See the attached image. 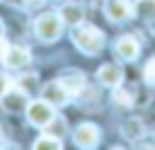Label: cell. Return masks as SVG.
Segmentation results:
<instances>
[{"mask_svg": "<svg viewBox=\"0 0 155 150\" xmlns=\"http://www.w3.org/2000/svg\"><path fill=\"white\" fill-rule=\"evenodd\" d=\"M73 44L78 46V51H82L85 56H97L104 48V31L92 27V24H75L70 31Z\"/></svg>", "mask_w": 155, "mask_h": 150, "instance_id": "6da1fadb", "label": "cell"}, {"mask_svg": "<svg viewBox=\"0 0 155 150\" xmlns=\"http://www.w3.org/2000/svg\"><path fill=\"white\" fill-rule=\"evenodd\" d=\"M34 34H36V39L44 41V44L56 41V39L63 34V19H61V15L46 12V15L36 17V22H34Z\"/></svg>", "mask_w": 155, "mask_h": 150, "instance_id": "7a4b0ae2", "label": "cell"}, {"mask_svg": "<svg viewBox=\"0 0 155 150\" xmlns=\"http://www.w3.org/2000/svg\"><path fill=\"white\" fill-rule=\"evenodd\" d=\"M24 111H27L29 123H31V126H39V128H46V123L56 116V106L48 104L46 99H34V102H29Z\"/></svg>", "mask_w": 155, "mask_h": 150, "instance_id": "3957f363", "label": "cell"}, {"mask_svg": "<svg viewBox=\"0 0 155 150\" xmlns=\"http://www.w3.org/2000/svg\"><path fill=\"white\" fill-rule=\"evenodd\" d=\"M29 104V94L17 85V87H7L2 94H0V106L7 111V114H19L24 111Z\"/></svg>", "mask_w": 155, "mask_h": 150, "instance_id": "277c9868", "label": "cell"}, {"mask_svg": "<svg viewBox=\"0 0 155 150\" xmlns=\"http://www.w3.org/2000/svg\"><path fill=\"white\" fill-rule=\"evenodd\" d=\"M99 138H102V131H99L94 123H90V121L80 123V126L73 131V140H75V145H78V148H85V150L97 148V145H99Z\"/></svg>", "mask_w": 155, "mask_h": 150, "instance_id": "5b68a950", "label": "cell"}, {"mask_svg": "<svg viewBox=\"0 0 155 150\" xmlns=\"http://www.w3.org/2000/svg\"><path fill=\"white\" fill-rule=\"evenodd\" d=\"M41 99H46L53 106H63L70 102V92L65 90V85L61 80H53V82H46L41 87Z\"/></svg>", "mask_w": 155, "mask_h": 150, "instance_id": "8992f818", "label": "cell"}, {"mask_svg": "<svg viewBox=\"0 0 155 150\" xmlns=\"http://www.w3.org/2000/svg\"><path fill=\"white\" fill-rule=\"evenodd\" d=\"M104 15H107L109 22L121 24V22H126L133 15V7H131L128 0H107L104 2Z\"/></svg>", "mask_w": 155, "mask_h": 150, "instance_id": "52a82bcc", "label": "cell"}, {"mask_svg": "<svg viewBox=\"0 0 155 150\" xmlns=\"http://www.w3.org/2000/svg\"><path fill=\"white\" fill-rule=\"evenodd\" d=\"M138 53H140V44H138L136 36H121V39L116 41V46H114V56H116L119 60H126V63L136 60Z\"/></svg>", "mask_w": 155, "mask_h": 150, "instance_id": "ba28073f", "label": "cell"}, {"mask_svg": "<svg viewBox=\"0 0 155 150\" xmlns=\"http://www.w3.org/2000/svg\"><path fill=\"white\" fill-rule=\"evenodd\" d=\"M97 80L107 87H119L124 82V68L116 65V63H104L99 70H97Z\"/></svg>", "mask_w": 155, "mask_h": 150, "instance_id": "9c48e42d", "label": "cell"}, {"mask_svg": "<svg viewBox=\"0 0 155 150\" xmlns=\"http://www.w3.org/2000/svg\"><path fill=\"white\" fill-rule=\"evenodd\" d=\"M2 60H5L7 68H24V65L31 60V53H29V48H24V46H10Z\"/></svg>", "mask_w": 155, "mask_h": 150, "instance_id": "30bf717a", "label": "cell"}, {"mask_svg": "<svg viewBox=\"0 0 155 150\" xmlns=\"http://www.w3.org/2000/svg\"><path fill=\"white\" fill-rule=\"evenodd\" d=\"M61 19H63V24H70V27H75V24H80L82 19H85V12H82V7L80 5H75V2H70V0H65V5L61 7Z\"/></svg>", "mask_w": 155, "mask_h": 150, "instance_id": "8fae6325", "label": "cell"}, {"mask_svg": "<svg viewBox=\"0 0 155 150\" xmlns=\"http://www.w3.org/2000/svg\"><path fill=\"white\" fill-rule=\"evenodd\" d=\"M63 85H65V90L70 92V97H75L82 87H85V75L80 73V70H65L61 77H58Z\"/></svg>", "mask_w": 155, "mask_h": 150, "instance_id": "7c38bea8", "label": "cell"}, {"mask_svg": "<svg viewBox=\"0 0 155 150\" xmlns=\"http://www.w3.org/2000/svg\"><path fill=\"white\" fill-rule=\"evenodd\" d=\"M133 12L143 22H155V0H136Z\"/></svg>", "mask_w": 155, "mask_h": 150, "instance_id": "4fadbf2b", "label": "cell"}, {"mask_svg": "<svg viewBox=\"0 0 155 150\" xmlns=\"http://www.w3.org/2000/svg\"><path fill=\"white\" fill-rule=\"evenodd\" d=\"M121 133H124V138L136 140V138H140V135L145 133V128H143L140 119H126V121L121 123Z\"/></svg>", "mask_w": 155, "mask_h": 150, "instance_id": "5bb4252c", "label": "cell"}, {"mask_svg": "<svg viewBox=\"0 0 155 150\" xmlns=\"http://www.w3.org/2000/svg\"><path fill=\"white\" fill-rule=\"evenodd\" d=\"M31 148H34V150H63V143H61V138L46 133V135H41L39 140H34Z\"/></svg>", "mask_w": 155, "mask_h": 150, "instance_id": "9a60e30c", "label": "cell"}, {"mask_svg": "<svg viewBox=\"0 0 155 150\" xmlns=\"http://www.w3.org/2000/svg\"><path fill=\"white\" fill-rule=\"evenodd\" d=\"M65 131H68V123H65V119H61V116H53V119L46 123V133H51V135H56V138L65 135Z\"/></svg>", "mask_w": 155, "mask_h": 150, "instance_id": "2e32d148", "label": "cell"}, {"mask_svg": "<svg viewBox=\"0 0 155 150\" xmlns=\"http://www.w3.org/2000/svg\"><path fill=\"white\" fill-rule=\"evenodd\" d=\"M143 77H145V82H148L150 87H155V56L145 63V68H143Z\"/></svg>", "mask_w": 155, "mask_h": 150, "instance_id": "e0dca14e", "label": "cell"}, {"mask_svg": "<svg viewBox=\"0 0 155 150\" xmlns=\"http://www.w3.org/2000/svg\"><path fill=\"white\" fill-rule=\"evenodd\" d=\"M116 92H114V99L119 102V104H124V106H131L133 104V99H131V92H126V90H121V85L119 87H114Z\"/></svg>", "mask_w": 155, "mask_h": 150, "instance_id": "ac0fdd59", "label": "cell"}, {"mask_svg": "<svg viewBox=\"0 0 155 150\" xmlns=\"http://www.w3.org/2000/svg\"><path fill=\"white\" fill-rule=\"evenodd\" d=\"M34 80H36V75H31V73H29V75H22V77H19V87H22L27 94H34Z\"/></svg>", "mask_w": 155, "mask_h": 150, "instance_id": "d6986e66", "label": "cell"}, {"mask_svg": "<svg viewBox=\"0 0 155 150\" xmlns=\"http://www.w3.org/2000/svg\"><path fill=\"white\" fill-rule=\"evenodd\" d=\"M7 48H10V44H7V41H5L2 36H0V60L5 58V53H7Z\"/></svg>", "mask_w": 155, "mask_h": 150, "instance_id": "ffe728a7", "label": "cell"}, {"mask_svg": "<svg viewBox=\"0 0 155 150\" xmlns=\"http://www.w3.org/2000/svg\"><path fill=\"white\" fill-rule=\"evenodd\" d=\"M7 87H10V77H5V75H0V94H2V92H5Z\"/></svg>", "mask_w": 155, "mask_h": 150, "instance_id": "44dd1931", "label": "cell"}, {"mask_svg": "<svg viewBox=\"0 0 155 150\" xmlns=\"http://www.w3.org/2000/svg\"><path fill=\"white\" fill-rule=\"evenodd\" d=\"M36 2H39V5H41V2H44V0H24V5H27V7H29V5H36Z\"/></svg>", "mask_w": 155, "mask_h": 150, "instance_id": "7402d4cb", "label": "cell"}, {"mask_svg": "<svg viewBox=\"0 0 155 150\" xmlns=\"http://www.w3.org/2000/svg\"><path fill=\"white\" fill-rule=\"evenodd\" d=\"M5 34V24H2V19H0V36Z\"/></svg>", "mask_w": 155, "mask_h": 150, "instance_id": "603a6c76", "label": "cell"}]
</instances>
